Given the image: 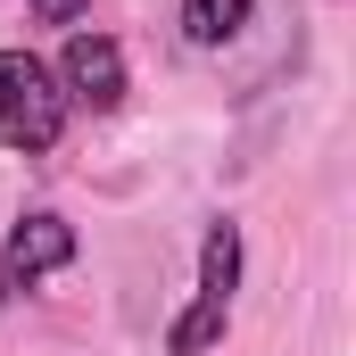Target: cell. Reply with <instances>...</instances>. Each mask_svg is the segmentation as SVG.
Instances as JSON below:
<instances>
[{"label": "cell", "mask_w": 356, "mask_h": 356, "mask_svg": "<svg viewBox=\"0 0 356 356\" xmlns=\"http://www.w3.org/2000/svg\"><path fill=\"white\" fill-rule=\"evenodd\" d=\"M58 116H67V99L50 83V67L25 58V50H0V141L50 149V141H58Z\"/></svg>", "instance_id": "obj_1"}, {"label": "cell", "mask_w": 356, "mask_h": 356, "mask_svg": "<svg viewBox=\"0 0 356 356\" xmlns=\"http://www.w3.org/2000/svg\"><path fill=\"white\" fill-rule=\"evenodd\" d=\"M58 75H67V91H75L83 108H116V99H124V50H116L108 33H67Z\"/></svg>", "instance_id": "obj_3"}, {"label": "cell", "mask_w": 356, "mask_h": 356, "mask_svg": "<svg viewBox=\"0 0 356 356\" xmlns=\"http://www.w3.org/2000/svg\"><path fill=\"white\" fill-rule=\"evenodd\" d=\"M232 282H241V224H207V241H199V298L191 307L232 315Z\"/></svg>", "instance_id": "obj_4"}, {"label": "cell", "mask_w": 356, "mask_h": 356, "mask_svg": "<svg viewBox=\"0 0 356 356\" xmlns=\"http://www.w3.org/2000/svg\"><path fill=\"white\" fill-rule=\"evenodd\" d=\"M67 257H75V224H67V216H25V224L8 232V249H0V282L25 290V282L58 273Z\"/></svg>", "instance_id": "obj_2"}, {"label": "cell", "mask_w": 356, "mask_h": 356, "mask_svg": "<svg viewBox=\"0 0 356 356\" xmlns=\"http://www.w3.org/2000/svg\"><path fill=\"white\" fill-rule=\"evenodd\" d=\"M224 323H232V315H216V307H182L175 332H166V348L175 356H207L216 340H224Z\"/></svg>", "instance_id": "obj_6"}, {"label": "cell", "mask_w": 356, "mask_h": 356, "mask_svg": "<svg viewBox=\"0 0 356 356\" xmlns=\"http://www.w3.org/2000/svg\"><path fill=\"white\" fill-rule=\"evenodd\" d=\"M33 8H42L50 25H75V8H83V0H33Z\"/></svg>", "instance_id": "obj_7"}, {"label": "cell", "mask_w": 356, "mask_h": 356, "mask_svg": "<svg viewBox=\"0 0 356 356\" xmlns=\"http://www.w3.org/2000/svg\"><path fill=\"white\" fill-rule=\"evenodd\" d=\"M249 25V0H182V33L199 42V50H216V42H232Z\"/></svg>", "instance_id": "obj_5"}]
</instances>
